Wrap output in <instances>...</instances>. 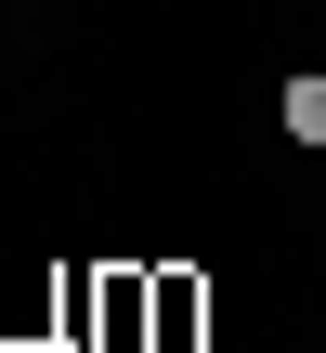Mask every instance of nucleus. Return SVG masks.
<instances>
[{"instance_id":"obj_1","label":"nucleus","mask_w":326,"mask_h":353,"mask_svg":"<svg viewBox=\"0 0 326 353\" xmlns=\"http://www.w3.org/2000/svg\"><path fill=\"white\" fill-rule=\"evenodd\" d=\"M196 327H209V275L196 262L144 275V353H196Z\"/></svg>"},{"instance_id":"obj_2","label":"nucleus","mask_w":326,"mask_h":353,"mask_svg":"<svg viewBox=\"0 0 326 353\" xmlns=\"http://www.w3.org/2000/svg\"><path fill=\"white\" fill-rule=\"evenodd\" d=\"M274 131H287V144H326V65H301V79L274 92Z\"/></svg>"}]
</instances>
